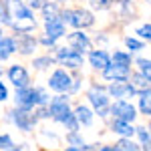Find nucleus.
Listing matches in <instances>:
<instances>
[{"instance_id": "obj_34", "label": "nucleus", "mask_w": 151, "mask_h": 151, "mask_svg": "<svg viewBox=\"0 0 151 151\" xmlns=\"http://www.w3.org/2000/svg\"><path fill=\"white\" fill-rule=\"evenodd\" d=\"M101 151H119V149H117V147H103Z\"/></svg>"}, {"instance_id": "obj_26", "label": "nucleus", "mask_w": 151, "mask_h": 151, "mask_svg": "<svg viewBox=\"0 0 151 151\" xmlns=\"http://www.w3.org/2000/svg\"><path fill=\"white\" fill-rule=\"evenodd\" d=\"M117 149H119V151H139V147H137L133 141L121 139V141H119V145H117Z\"/></svg>"}, {"instance_id": "obj_25", "label": "nucleus", "mask_w": 151, "mask_h": 151, "mask_svg": "<svg viewBox=\"0 0 151 151\" xmlns=\"http://www.w3.org/2000/svg\"><path fill=\"white\" fill-rule=\"evenodd\" d=\"M137 135H139L141 143L145 145V149L149 151V147H151V135L147 133V129H145V127H139V129H137Z\"/></svg>"}, {"instance_id": "obj_12", "label": "nucleus", "mask_w": 151, "mask_h": 151, "mask_svg": "<svg viewBox=\"0 0 151 151\" xmlns=\"http://www.w3.org/2000/svg\"><path fill=\"white\" fill-rule=\"evenodd\" d=\"M69 45L75 48V50L81 52V50H87L91 42H89L87 35H83V32H73V35H69Z\"/></svg>"}, {"instance_id": "obj_11", "label": "nucleus", "mask_w": 151, "mask_h": 151, "mask_svg": "<svg viewBox=\"0 0 151 151\" xmlns=\"http://www.w3.org/2000/svg\"><path fill=\"white\" fill-rule=\"evenodd\" d=\"M89 99H91V103L99 109V113H101V115L107 113V103H109V101H107V97L103 95L101 89H97V87H95L93 91H89Z\"/></svg>"}, {"instance_id": "obj_16", "label": "nucleus", "mask_w": 151, "mask_h": 151, "mask_svg": "<svg viewBox=\"0 0 151 151\" xmlns=\"http://www.w3.org/2000/svg\"><path fill=\"white\" fill-rule=\"evenodd\" d=\"M36 47V40L32 38V36L28 35H22L20 36V40H18V48H20V52H24V55H28V52H32Z\"/></svg>"}, {"instance_id": "obj_27", "label": "nucleus", "mask_w": 151, "mask_h": 151, "mask_svg": "<svg viewBox=\"0 0 151 151\" xmlns=\"http://www.w3.org/2000/svg\"><path fill=\"white\" fill-rule=\"evenodd\" d=\"M55 63V58L50 57H40V58H35V67L36 69H47V67H50Z\"/></svg>"}, {"instance_id": "obj_8", "label": "nucleus", "mask_w": 151, "mask_h": 151, "mask_svg": "<svg viewBox=\"0 0 151 151\" xmlns=\"http://www.w3.org/2000/svg\"><path fill=\"white\" fill-rule=\"evenodd\" d=\"M8 79H10V83H14V87H16L18 91L28 87V73H26L24 67H20V65H14V67L8 69Z\"/></svg>"}, {"instance_id": "obj_24", "label": "nucleus", "mask_w": 151, "mask_h": 151, "mask_svg": "<svg viewBox=\"0 0 151 151\" xmlns=\"http://www.w3.org/2000/svg\"><path fill=\"white\" fill-rule=\"evenodd\" d=\"M113 60H115V65H119V67H129L131 65V57H129L127 52H115L113 55Z\"/></svg>"}, {"instance_id": "obj_18", "label": "nucleus", "mask_w": 151, "mask_h": 151, "mask_svg": "<svg viewBox=\"0 0 151 151\" xmlns=\"http://www.w3.org/2000/svg\"><path fill=\"white\" fill-rule=\"evenodd\" d=\"M139 109L143 115H151V91H143L141 93V99H139Z\"/></svg>"}, {"instance_id": "obj_39", "label": "nucleus", "mask_w": 151, "mask_h": 151, "mask_svg": "<svg viewBox=\"0 0 151 151\" xmlns=\"http://www.w3.org/2000/svg\"><path fill=\"white\" fill-rule=\"evenodd\" d=\"M0 36H2V30H0Z\"/></svg>"}, {"instance_id": "obj_7", "label": "nucleus", "mask_w": 151, "mask_h": 151, "mask_svg": "<svg viewBox=\"0 0 151 151\" xmlns=\"http://www.w3.org/2000/svg\"><path fill=\"white\" fill-rule=\"evenodd\" d=\"M111 111H113V115H115L119 121H125V123H129V121L135 119V107L131 103H127V101H117V103L111 107Z\"/></svg>"}, {"instance_id": "obj_40", "label": "nucleus", "mask_w": 151, "mask_h": 151, "mask_svg": "<svg viewBox=\"0 0 151 151\" xmlns=\"http://www.w3.org/2000/svg\"><path fill=\"white\" fill-rule=\"evenodd\" d=\"M149 151H151V147H149Z\"/></svg>"}, {"instance_id": "obj_21", "label": "nucleus", "mask_w": 151, "mask_h": 151, "mask_svg": "<svg viewBox=\"0 0 151 151\" xmlns=\"http://www.w3.org/2000/svg\"><path fill=\"white\" fill-rule=\"evenodd\" d=\"M131 81H133V87H135L137 91H141V93H143V91H147V83H149V81H147L143 75H133V77H131Z\"/></svg>"}, {"instance_id": "obj_19", "label": "nucleus", "mask_w": 151, "mask_h": 151, "mask_svg": "<svg viewBox=\"0 0 151 151\" xmlns=\"http://www.w3.org/2000/svg\"><path fill=\"white\" fill-rule=\"evenodd\" d=\"M137 65H139V69H141V75L151 83V60H147V58H137Z\"/></svg>"}, {"instance_id": "obj_22", "label": "nucleus", "mask_w": 151, "mask_h": 151, "mask_svg": "<svg viewBox=\"0 0 151 151\" xmlns=\"http://www.w3.org/2000/svg\"><path fill=\"white\" fill-rule=\"evenodd\" d=\"M0 22L2 24L10 22V6L6 4V0H4V2L0 0Z\"/></svg>"}, {"instance_id": "obj_31", "label": "nucleus", "mask_w": 151, "mask_h": 151, "mask_svg": "<svg viewBox=\"0 0 151 151\" xmlns=\"http://www.w3.org/2000/svg\"><path fill=\"white\" fill-rule=\"evenodd\" d=\"M125 45H127L129 48H133V50H141V47H143L139 40H135V38H127V40H125Z\"/></svg>"}, {"instance_id": "obj_30", "label": "nucleus", "mask_w": 151, "mask_h": 151, "mask_svg": "<svg viewBox=\"0 0 151 151\" xmlns=\"http://www.w3.org/2000/svg\"><path fill=\"white\" fill-rule=\"evenodd\" d=\"M137 35L141 38H145V40H149L151 42V24H145V26H141L139 30H137Z\"/></svg>"}, {"instance_id": "obj_28", "label": "nucleus", "mask_w": 151, "mask_h": 151, "mask_svg": "<svg viewBox=\"0 0 151 151\" xmlns=\"http://www.w3.org/2000/svg\"><path fill=\"white\" fill-rule=\"evenodd\" d=\"M12 147H14V145H12L10 135H0V149L8 151V149H12Z\"/></svg>"}, {"instance_id": "obj_32", "label": "nucleus", "mask_w": 151, "mask_h": 151, "mask_svg": "<svg viewBox=\"0 0 151 151\" xmlns=\"http://www.w3.org/2000/svg\"><path fill=\"white\" fill-rule=\"evenodd\" d=\"M22 2H26L30 8H42L45 6V0H22Z\"/></svg>"}, {"instance_id": "obj_3", "label": "nucleus", "mask_w": 151, "mask_h": 151, "mask_svg": "<svg viewBox=\"0 0 151 151\" xmlns=\"http://www.w3.org/2000/svg\"><path fill=\"white\" fill-rule=\"evenodd\" d=\"M48 87L52 89V91H57V93H65V91H73V79H70L69 75H67V70L58 69L52 73V77H50V81H48Z\"/></svg>"}, {"instance_id": "obj_2", "label": "nucleus", "mask_w": 151, "mask_h": 151, "mask_svg": "<svg viewBox=\"0 0 151 151\" xmlns=\"http://www.w3.org/2000/svg\"><path fill=\"white\" fill-rule=\"evenodd\" d=\"M63 20H67L70 26H75V28H87V26H91L95 22L93 14L89 10H65L63 12Z\"/></svg>"}, {"instance_id": "obj_17", "label": "nucleus", "mask_w": 151, "mask_h": 151, "mask_svg": "<svg viewBox=\"0 0 151 151\" xmlns=\"http://www.w3.org/2000/svg\"><path fill=\"white\" fill-rule=\"evenodd\" d=\"M75 115L79 119V123H83V125H91V123H93V113H91L87 107H83V105H79V107L75 109Z\"/></svg>"}, {"instance_id": "obj_6", "label": "nucleus", "mask_w": 151, "mask_h": 151, "mask_svg": "<svg viewBox=\"0 0 151 151\" xmlns=\"http://www.w3.org/2000/svg\"><path fill=\"white\" fill-rule=\"evenodd\" d=\"M58 60L67 67H73V69L83 67V55L75 48H60L58 50Z\"/></svg>"}, {"instance_id": "obj_15", "label": "nucleus", "mask_w": 151, "mask_h": 151, "mask_svg": "<svg viewBox=\"0 0 151 151\" xmlns=\"http://www.w3.org/2000/svg\"><path fill=\"white\" fill-rule=\"evenodd\" d=\"M113 131H115V133H119V135H123V137H131L137 129H133L129 123H125V121L115 119V121H113Z\"/></svg>"}, {"instance_id": "obj_13", "label": "nucleus", "mask_w": 151, "mask_h": 151, "mask_svg": "<svg viewBox=\"0 0 151 151\" xmlns=\"http://www.w3.org/2000/svg\"><path fill=\"white\" fill-rule=\"evenodd\" d=\"M89 60H91V65H93L95 69H109L111 65H109V57H107V52L103 50H93L91 55H89Z\"/></svg>"}, {"instance_id": "obj_10", "label": "nucleus", "mask_w": 151, "mask_h": 151, "mask_svg": "<svg viewBox=\"0 0 151 151\" xmlns=\"http://www.w3.org/2000/svg\"><path fill=\"white\" fill-rule=\"evenodd\" d=\"M109 93L113 95V97H117V99H123L125 95L137 93V89H135L131 83H115V85H111V87H109Z\"/></svg>"}, {"instance_id": "obj_29", "label": "nucleus", "mask_w": 151, "mask_h": 151, "mask_svg": "<svg viewBox=\"0 0 151 151\" xmlns=\"http://www.w3.org/2000/svg\"><path fill=\"white\" fill-rule=\"evenodd\" d=\"M89 2L93 4V8L105 10V8H109V6H111V2H113V0H89Z\"/></svg>"}, {"instance_id": "obj_23", "label": "nucleus", "mask_w": 151, "mask_h": 151, "mask_svg": "<svg viewBox=\"0 0 151 151\" xmlns=\"http://www.w3.org/2000/svg\"><path fill=\"white\" fill-rule=\"evenodd\" d=\"M42 12H45V18H47V22H52V20H57V6L55 4H45L42 6Z\"/></svg>"}, {"instance_id": "obj_9", "label": "nucleus", "mask_w": 151, "mask_h": 151, "mask_svg": "<svg viewBox=\"0 0 151 151\" xmlns=\"http://www.w3.org/2000/svg\"><path fill=\"white\" fill-rule=\"evenodd\" d=\"M105 79H109V81H117V83H125L129 77V67H119V65H113V67H109V69L103 70Z\"/></svg>"}, {"instance_id": "obj_20", "label": "nucleus", "mask_w": 151, "mask_h": 151, "mask_svg": "<svg viewBox=\"0 0 151 151\" xmlns=\"http://www.w3.org/2000/svg\"><path fill=\"white\" fill-rule=\"evenodd\" d=\"M0 50H2L4 55H12V52L16 50V42H14L12 38H0Z\"/></svg>"}, {"instance_id": "obj_14", "label": "nucleus", "mask_w": 151, "mask_h": 151, "mask_svg": "<svg viewBox=\"0 0 151 151\" xmlns=\"http://www.w3.org/2000/svg\"><path fill=\"white\" fill-rule=\"evenodd\" d=\"M47 35L48 38H52V40H57L60 36L65 35V26L60 20H52V22H47Z\"/></svg>"}, {"instance_id": "obj_38", "label": "nucleus", "mask_w": 151, "mask_h": 151, "mask_svg": "<svg viewBox=\"0 0 151 151\" xmlns=\"http://www.w3.org/2000/svg\"><path fill=\"white\" fill-rule=\"evenodd\" d=\"M58 2H67V0H58Z\"/></svg>"}, {"instance_id": "obj_37", "label": "nucleus", "mask_w": 151, "mask_h": 151, "mask_svg": "<svg viewBox=\"0 0 151 151\" xmlns=\"http://www.w3.org/2000/svg\"><path fill=\"white\" fill-rule=\"evenodd\" d=\"M8 151H20V149H16V147H12V149H8Z\"/></svg>"}, {"instance_id": "obj_4", "label": "nucleus", "mask_w": 151, "mask_h": 151, "mask_svg": "<svg viewBox=\"0 0 151 151\" xmlns=\"http://www.w3.org/2000/svg\"><path fill=\"white\" fill-rule=\"evenodd\" d=\"M48 115H52L57 121L65 123L73 113L69 109V103H67V97H55L50 101V107H48Z\"/></svg>"}, {"instance_id": "obj_1", "label": "nucleus", "mask_w": 151, "mask_h": 151, "mask_svg": "<svg viewBox=\"0 0 151 151\" xmlns=\"http://www.w3.org/2000/svg\"><path fill=\"white\" fill-rule=\"evenodd\" d=\"M48 97L45 91H40V89H30V87H26V89H20L18 93H16V103L20 105V109H30V107H35V105H47Z\"/></svg>"}, {"instance_id": "obj_36", "label": "nucleus", "mask_w": 151, "mask_h": 151, "mask_svg": "<svg viewBox=\"0 0 151 151\" xmlns=\"http://www.w3.org/2000/svg\"><path fill=\"white\" fill-rule=\"evenodd\" d=\"M67 151H81L79 147H67Z\"/></svg>"}, {"instance_id": "obj_33", "label": "nucleus", "mask_w": 151, "mask_h": 151, "mask_svg": "<svg viewBox=\"0 0 151 151\" xmlns=\"http://www.w3.org/2000/svg\"><path fill=\"white\" fill-rule=\"evenodd\" d=\"M6 99H8V91H6V87L0 81V101H6Z\"/></svg>"}, {"instance_id": "obj_35", "label": "nucleus", "mask_w": 151, "mask_h": 151, "mask_svg": "<svg viewBox=\"0 0 151 151\" xmlns=\"http://www.w3.org/2000/svg\"><path fill=\"white\" fill-rule=\"evenodd\" d=\"M4 58H8V55H4V52L0 50V60H4Z\"/></svg>"}, {"instance_id": "obj_5", "label": "nucleus", "mask_w": 151, "mask_h": 151, "mask_svg": "<svg viewBox=\"0 0 151 151\" xmlns=\"http://www.w3.org/2000/svg\"><path fill=\"white\" fill-rule=\"evenodd\" d=\"M10 115H12L14 125L24 129V131H30V129L35 127V123H36V117L30 113V109H14Z\"/></svg>"}]
</instances>
